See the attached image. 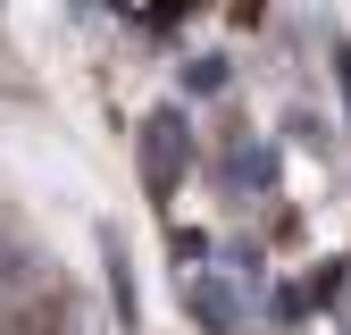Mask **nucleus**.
I'll return each mask as SVG.
<instances>
[{"instance_id": "1", "label": "nucleus", "mask_w": 351, "mask_h": 335, "mask_svg": "<svg viewBox=\"0 0 351 335\" xmlns=\"http://www.w3.org/2000/svg\"><path fill=\"white\" fill-rule=\"evenodd\" d=\"M176 168H184V126H176V117H151V185L159 193L176 185Z\"/></svg>"}]
</instances>
